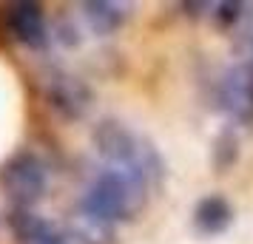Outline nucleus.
<instances>
[{
	"label": "nucleus",
	"instance_id": "nucleus-11",
	"mask_svg": "<svg viewBox=\"0 0 253 244\" xmlns=\"http://www.w3.org/2000/svg\"><path fill=\"white\" fill-rule=\"evenodd\" d=\"M251 66H253V60H251Z\"/></svg>",
	"mask_w": 253,
	"mask_h": 244
},
{
	"label": "nucleus",
	"instance_id": "nucleus-8",
	"mask_svg": "<svg viewBox=\"0 0 253 244\" xmlns=\"http://www.w3.org/2000/svg\"><path fill=\"white\" fill-rule=\"evenodd\" d=\"M51 103L57 105L63 114L69 116H80L88 108V91L77 77H66L60 74L51 80Z\"/></svg>",
	"mask_w": 253,
	"mask_h": 244
},
{
	"label": "nucleus",
	"instance_id": "nucleus-10",
	"mask_svg": "<svg viewBox=\"0 0 253 244\" xmlns=\"http://www.w3.org/2000/svg\"><path fill=\"white\" fill-rule=\"evenodd\" d=\"M230 29H233V35L239 37L242 48L253 60V3H239V12H236V20H233Z\"/></svg>",
	"mask_w": 253,
	"mask_h": 244
},
{
	"label": "nucleus",
	"instance_id": "nucleus-5",
	"mask_svg": "<svg viewBox=\"0 0 253 244\" xmlns=\"http://www.w3.org/2000/svg\"><path fill=\"white\" fill-rule=\"evenodd\" d=\"M6 26L12 37L26 48H43L48 43L46 14L37 3H14L6 12Z\"/></svg>",
	"mask_w": 253,
	"mask_h": 244
},
{
	"label": "nucleus",
	"instance_id": "nucleus-7",
	"mask_svg": "<svg viewBox=\"0 0 253 244\" xmlns=\"http://www.w3.org/2000/svg\"><path fill=\"white\" fill-rule=\"evenodd\" d=\"M233 221V208L222 196H205L194 210V224L199 233L205 236H216L225 233Z\"/></svg>",
	"mask_w": 253,
	"mask_h": 244
},
{
	"label": "nucleus",
	"instance_id": "nucleus-9",
	"mask_svg": "<svg viewBox=\"0 0 253 244\" xmlns=\"http://www.w3.org/2000/svg\"><path fill=\"white\" fill-rule=\"evenodd\" d=\"M83 14L91 26V32L97 35H111L120 26L126 23L128 17V6L123 3H108V0H97V3H85L83 6Z\"/></svg>",
	"mask_w": 253,
	"mask_h": 244
},
{
	"label": "nucleus",
	"instance_id": "nucleus-2",
	"mask_svg": "<svg viewBox=\"0 0 253 244\" xmlns=\"http://www.w3.org/2000/svg\"><path fill=\"white\" fill-rule=\"evenodd\" d=\"M148 196L151 193L142 185H137L134 179L117 174L111 168H100L83 190L77 213L117 230V224L131 221L137 216Z\"/></svg>",
	"mask_w": 253,
	"mask_h": 244
},
{
	"label": "nucleus",
	"instance_id": "nucleus-6",
	"mask_svg": "<svg viewBox=\"0 0 253 244\" xmlns=\"http://www.w3.org/2000/svg\"><path fill=\"white\" fill-rule=\"evenodd\" d=\"M12 230L17 236V244H69L66 233L35 210H14Z\"/></svg>",
	"mask_w": 253,
	"mask_h": 244
},
{
	"label": "nucleus",
	"instance_id": "nucleus-4",
	"mask_svg": "<svg viewBox=\"0 0 253 244\" xmlns=\"http://www.w3.org/2000/svg\"><path fill=\"white\" fill-rule=\"evenodd\" d=\"M222 111L236 119V122H251L253 119V66L242 63L222 74L216 88Z\"/></svg>",
	"mask_w": 253,
	"mask_h": 244
},
{
	"label": "nucleus",
	"instance_id": "nucleus-3",
	"mask_svg": "<svg viewBox=\"0 0 253 244\" xmlns=\"http://www.w3.org/2000/svg\"><path fill=\"white\" fill-rule=\"evenodd\" d=\"M48 185V171L35 153H17L0 168V187L14 202L17 210H32L37 199H43Z\"/></svg>",
	"mask_w": 253,
	"mask_h": 244
},
{
	"label": "nucleus",
	"instance_id": "nucleus-1",
	"mask_svg": "<svg viewBox=\"0 0 253 244\" xmlns=\"http://www.w3.org/2000/svg\"><path fill=\"white\" fill-rule=\"evenodd\" d=\"M94 148L103 159V168H111L117 174L134 179L145 190H157L165 176L160 151L151 145L142 134L128 128L117 119H103L94 131Z\"/></svg>",
	"mask_w": 253,
	"mask_h": 244
}]
</instances>
